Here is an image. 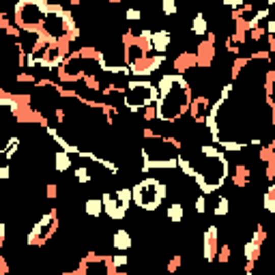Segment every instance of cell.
Segmentation results:
<instances>
[{
  "label": "cell",
  "mask_w": 275,
  "mask_h": 275,
  "mask_svg": "<svg viewBox=\"0 0 275 275\" xmlns=\"http://www.w3.org/2000/svg\"><path fill=\"white\" fill-rule=\"evenodd\" d=\"M191 84L183 75H163L157 84V101L155 112L157 121L176 123L189 112L191 105Z\"/></svg>",
  "instance_id": "1"
},
{
  "label": "cell",
  "mask_w": 275,
  "mask_h": 275,
  "mask_svg": "<svg viewBox=\"0 0 275 275\" xmlns=\"http://www.w3.org/2000/svg\"><path fill=\"white\" fill-rule=\"evenodd\" d=\"M191 166H194L196 185H198L204 196L217 191L230 174L228 172V159L224 157V153L215 155V157H206V155L200 153V159L191 161Z\"/></svg>",
  "instance_id": "2"
},
{
  "label": "cell",
  "mask_w": 275,
  "mask_h": 275,
  "mask_svg": "<svg viewBox=\"0 0 275 275\" xmlns=\"http://www.w3.org/2000/svg\"><path fill=\"white\" fill-rule=\"evenodd\" d=\"M166 196H168V187L159 179H142L131 189V200L138 204V209H142L146 213L159 209Z\"/></svg>",
  "instance_id": "3"
},
{
  "label": "cell",
  "mask_w": 275,
  "mask_h": 275,
  "mask_svg": "<svg viewBox=\"0 0 275 275\" xmlns=\"http://www.w3.org/2000/svg\"><path fill=\"white\" fill-rule=\"evenodd\" d=\"M123 101L127 105V110L142 112L144 107L155 105V101H157V86L151 84V82H144V80L129 82L125 86Z\"/></svg>",
  "instance_id": "4"
},
{
  "label": "cell",
  "mask_w": 275,
  "mask_h": 275,
  "mask_svg": "<svg viewBox=\"0 0 275 275\" xmlns=\"http://www.w3.org/2000/svg\"><path fill=\"white\" fill-rule=\"evenodd\" d=\"M103 202V213L110 217L112 222H121L127 217V211L131 209V189H114V191H105L101 196Z\"/></svg>",
  "instance_id": "5"
},
{
  "label": "cell",
  "mask_w": 275,
  "mask_h": 275,
  "mask_svg": "<svg viewBox=\"0 0 275 275\" xmlns=\"http://www.w3.org/2000/svg\"><path fill=\"white\" fill-rule=\"evenodd\" d=\"M56 230H58V211L52 209L50 213H43L41 219L33 226V230L26 237V243L35 245V248H43L47 241H52Z\"/></svg>",
  "instance_id": "6"
},
{
  "label": "cell",
  "mask_w": 275,
  "mask_h": 275,
  "mask_svg": "<svg viewBox=\"0 0 275 275\" xmlns=\"http://www.w3.org/2000/svg\"><path fill=\"white\" fill-rule=\"evenodd\" d=\"M219 250V230L217 226H209L204 230V245H202V258L206 262H213Z\"/></svg>",
  "instance_id": "7"
},
{
  "label": "cell",
  "mask_w": 275,
  "mask_h": 275,
  "mask_svg": "<svg viewBox=\"0 0 275 275\" xmlns=\"http://www.w3.org/2000/svg\"><path fill=\"white\" fill-rule=\"evenodd\" d=\"M172 39H174L172 33L166 31V28L151 33V52H155L157 56H166V52H168V47L172 43Z\"/></svg>",
  "instance_id": "8"
},
{
  "label": "cell",
  "mask_w": 275,
  "mask_h": 275,
  "mask_svg": "<svg viewBox=\"0 0 275 275\" xmlns=\"http://www.w3.org/2000/svg\"><path fill=\"white\" fill-rule=\"evenodd\" d=\"M194 56H196V69H209L215 61V45L200 41L198 47H196Z\"/></svg>",
  "instance_id": "9"
},
{
  "label": "cell",
  "mask_w": 275,
  "mask_h": 275,
  "mask_svg": "<svg viewBox=\"0 0 275 275\" xmlns=\"http://www.w3.org/2000/svg\"><path fill=\"white\" fill-rule=\"evenodd\" d=\"M131 245H133V239H131L129 230H125V228L114 230V234H112V248L114 250H119V252L125 254L127 250H131Z\"/></svg>",
  "instance_id": "10"
},
{
  "label": "cell",
  "mask_w": 275,
  "mask_h": 275,
  "mask_svg": "<svg viewBox=\"0 0 275 275\" xmlns=\"http://www.w3.org/2000/svg\"><path fill=\"white\" fill-rule=\"evenodd\" d=\"M250 176H252V172H250V168L245 163H239L237 168H234V174H232V183H234V187L237 189H245L250 185Z\"/></svg>",
  "instance_id": "11"
},
{
  "label": "cell",
  "mask_w": 275,
  "mask_h": 275,
  "mask_svg": "<svg viewBox=\"0 0 275 275\" xmlns=\"http://www.w3.org/2000/svg\"><path fill=\"white\" fill-rule=\"evenodd\" d=\"M71 166H73V161H71V155L69 153H65V151H56L54 153V172L65 174Z\"/></svg>",
  "instance_id": "12"
},
{
  "label": "cell",
  "mask_w": 275,
  "mask_h": 275,
  "mask_svg": "<svg viewBox=\"0 0 275 275\" xmlns=\"http://www.w3.org/2000/svg\"><path fill=\"white\" fill-rule=\"evenodd\" d=\"M189 33L196 35V37H204L206 33H209V22H206V17L202 13H196L191 24H189Z\"/></svg>",
  "instance_id": "13"
},
{
  "label": "cell",
  "mask_w": 275,
  "mask_h": 275,
  "mask_svg": "<svg viewBox=\"0 0 275 275\" xmlns=\"http://www.w3.org/2000/svg\"><path fill=\"white\" fill-rule=\"evenodd\" d=\"M84 213L88 215V217H93V219H99L101 215H103V202H101V198H88L84 202Z\"/></svg>",
  "instance_id": "14"
},
{
  "label": "cell",
  "mask_w": 275,
  "mask_h": 275,
  "mask_svg": "<svg viewBox=\"0 0 275 275\" xmlns=\"http://www.w3.org/2000/svg\"><path fill=\"white\" fill-rule=\"evenodd\" d=\"M166 217H168L172 224H181L185 219V209L181 202H172L168 209H166Z\"/></svg>",
  "instance_id": "15"
},
{
  "label": "cell",
  "mask_w": 275,
  "mask_h": 275,
  "mask_svg": "<svg viewBox=\"0 0 275 275\" xmlns=\"http://www.w3.org/2000/svg\"><path fill=\"white\" fill-rule=\"evenodd\" d=\"M243 258L248 262H256L260 258V245L252 243V241H245V245H243Z\"/></svg>",
  "instance_id": "16"
},
{
  "label": "cell",
  "mask_w": 275,
  "mask_h": 275,
  "mask_svg": "<svg viewBox=\"0 0 275 275\" xmlns=\"http://www.w3.org/2000/svg\"><path fill=\"white\" fill-rule=\"evenodd\" d=\"M73 176H75V181L80 183V185H88V183H93V170L88 168V166H80V168H75Z\"/></svg>",
  "instance_id": "17"
},
{
  "label": "cell",
  "mask_w": 275,
  "mask_h": 275,
  "mask_svg": "<svg viewBox=\"0 0 275 275\" xmlns=\"http://www.w3.org/2000/svg\"><path fill=\"white\" fill-rule=\"evenodd\" d=\"M230 213V200H228V196H219L217 198V206L213 209V215L215 217H224V215H228Z\"/></svg>",
  "instance_id": "18"
},
{
  "label": "cell",
  "mask_w": 275,
  "mask_h": 275,
  "mask_svg": "<svg viewBox=\"0 0 275 275\" xmlns=\"http://www.w3.org/2000/svg\"><path fill=\"white\" fill-rule=\"evenodd\" d=\"M262 204H264V209H267V213H275V185H269L267 187Z\"/></svg>",
  "instance_id": "19"
},
{
  "label": "cell",
  "mask_w": 275,
  "mask_h": 275,
  "mask_svg": "<svg viewBox=\"0 0 275 275\" xmlns=\"http://www.w3.org/2000/svg\"><path fill=\"white\" fill-rule=\"evenodd\" d=\"M230 254H232V250H230L228 243L219 245V250H217V260H219L222 264H228V262H230Z\"/></svg>",
  "instance_id": "20"
},
{
  "label": "cell",
  "mask_w": 275,
  "mask_h": 275,
  "mask_svg": "<svg viewBox=\"0 0 275 275\" xmlns=\"http://www.w3.org/2000/svg\"><path fill=\"white\" fill-rule=\"evenodd\" d=\"M161 11H163L166 17H174L176 13H179V9H176L174 0H163V3H161Z\"/></svg>",
  "instance_id": "21"
},
{
  "label": "cell",
  "mask_w": 275,
  "mask_h": 275,
  "mask_svg": "<svg viewBox=\"0 0 275 275\" xmlns=\"http://www.w3.org/2000/svg\"><path fill=\"white\" fill-rule=\"evenodd\" d=\"M181 262H183V258H181V256H172V258L168 260V264H166V271H168L170 275H174L176 271L181 269Z\"/></svg>",
  "instance_id": "22"
},
{
  "label": "cell",
  "mask_w": 275,
  "mask_h": 275,
  "mask_svg": "<svg viewBox=\"0 0 275 275\" xmlns=\"http://www.w3.org/2000/svg\"><path fill=\"white\" fill-rule=\"evenodd\" d=\"M194 206H196V213L204 215V213H206V196H204V194L198 196V198H196V202H194Z\"/></svg>",
  "instance_id": "23"
},
{
  "label": "cell",
  "mask_w": 275,
  "mask_h": 275,
  "mask_svg": "<svg viewBox=\"0 0 275 275\" xmlns=\"http://www.w3.org/2000/svg\"><path fill=\"white\" fill-rule=\"evenodd\" d=\"M125 17L129 19V22H140V19H142V11H140V9H127Z\"/></svg>",
  "instance_id": "24"
},
{
  "label": "cell",
  "mask_w": 275,
  "mask_h": 275,
  "mask_svg": "<svg viewBox=\"0 0 275 275\" xmlns=\"http://www.w3.org/2000/svg\"><path fill=\"white\" fill-rule=\"evenodd\" d=\"M9 176H11V168H9L7 163H5V166H0V183H3V181H7Z\"/></svg>",
  "instance_id": "25"
},
{
  "label": "cell",
  "mask_w": 275,
  "mask_h": 275,
  "mask_svg": "<svg viewBox=\"0 0 275 275\" xmlns=\"http://www.w3.org/2000/svg\"><path fill=\"white\" fill-rule=\"evenodd\" d=\"M7 243V224L0 222V248Z\"/></svg>",
  "instance_id": "26"
},
{
  "label": "cell",
  "mask_w": 275,
  "mask_h": 275,
  "mask_svg": "<svg viewBox=\"0 0 275 275\" xmlns=\"http://www.w3.org/2000/svg\"><path fill=\"white\" fill-rule=\"evenodd\" d=\"M187 275H194V273H187Z\"/></svg>",
  "instance_id": "27"
}]
</instances>
